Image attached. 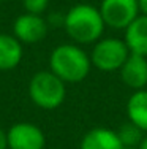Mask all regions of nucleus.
<instances>
[{
    "instance_id": "1",
    "label": "nucleus",
    "mask_w": 147,
    "mask_h": 149,
    "mask_svg": "<svg viewBox=\"0 0 147 149\" xmlns=\"http://www.w3.org/2000/svg\"><path fill=\"white\" fill-rule=\"evenodd\" d=\"M63 27L73 41L79 45H90L101 38L106 24L98 8L87 3H79L66 11Z\"/></svg>"
},
{
    "instance_id": "2",
    "label": "nucleus",
    "mask_w": 147,
    "mask_h": 149,
    "mask_svg": "<svg viewBox=\"0 0 147 149\" xmlns=\"http://www.w3.org/2000/svg\"><path fill=\"white\" fill-rule=\"evenodd\" d=\"M51 72L63 83H79L86 79L90 72V56L78 45L65 43L52 49L49 56Z\"/></svg>"
},
{
    "instance_id": "3",
    "label": "nucleus",
    "mask_w": 147,
    "mask_h": 149,
    "mask_svg": "<svg viewBox=\"0 0 147 149\" xmlns=\"http://www.w3.org/2000/svg\"><path fill=\"white\" fill-rule=\"evenodd\" d=\"M30 100L43 109H55L63 103L66 97L65 83L51 72H38L32 76L29 83Z\"/></svg>"
},
{
    "instance_id": "4",
    "label": "nucleus",
    "mask_w": 147,
    "mask_h": 149,
    "mask_svg": "<svg viewBox=\"0 0 147 149\" xmlns=\"http://www.w3.org/2000/svg\"><path fill=\"white\" fill-rule=\"evenodd\" d=\"M125 40L120 38H100L90 52V62L101 72H117L130 56Z\"/></svg>"
},
{
    "instance_id": "5",
    "label": "nucleus",
    "mask_w": 147,
    "mask_h": 149,
    "mask_svg": "<svg viewBox=\"0 0 147 149\" xmlns=\"http://www.w3.org/2000/svg\"><path fill=\"white\" fill-rule=\"evenodd\" d=\"M98 10L104 24L115 30H125L141 11L138 0H101Z\"/></svg>"
},
{
    "instance_id": "6",
    "label": "nucleus",
    "mask_w": 147,
    "mask_h": 149,
    "mask_svg": "<svg viewBox=\"0 0 147 149\" xmlns=\"http://www.w3.org/2000/svg\"><path fill=\"white\" fill-rule=\"evenodd\" d=\"M8 149H44L46 136L43 130L32 122H17L6 132Z\"/></svg>"
},
{
    "instance_id": "7",
    "label": "nucleus",
    "mask_w": 147,
    "mask_h": 149,
    "mask_svg": "<svg viewBox=\"0 0 147 149\" xmlns=\"http://www.w3.org/2000/svg\"><path fill=\"white\" fill-rule=\"evenodd\" d=\"M13 35L21 43H38L48 35V22L41 15L24 13L13 24Z\"/></svg>"
},
{
    "instance_id": "8",
    "label": "nucleus",
    "mask_w": 147,
    "mask_h": 149,
    "mask_svg": "<svg viewBox=\"0 0 147 149\" xmlns=\"http://www.w3.org/2000/svg\"><path fill=\"white\" fill-rule=\"evenodd\" d=\"M120 78L125 86L133 91L146 89L147 86V57L139 54H130L122 65Z\"/></svg>"
},
{
    "instance_id": "9",
    "label": "nucleus",
    "mask_w": 147,
    "mask_h": 149,
    "mask_svg": "<svg viewBox=\"0 0 147 149\" xmlns=\"http://www.w3.org/2000/svg\"><path fill=\"white\" fill-rule=\"evenodd\" d=\"M79 149H124V144L115 130L95 127L82 136Z\"/></svg>"
},
{
    "instance_id": "10",
    "label": "nucleus",
    "mask_w": 147,
    "mask_h": 149,
    "mask_svg": "<svg viewBox=\"0 0 147 149\" xmlns=\"http://www.w3.org/2000/svg\"><path fill=\"white\" fill-rule=\"evenodd\" d=\"M124 40L131 54L147 57V15H139L125 29Z\"/></svg>"
},
{
    "instance_id": "11",
    "label": "nucleus",
    "mask_w": 147,
    "mask_h": 149,
    "mask_svg": "<svg viewBox=\"0 0 147 149\" xmlns=\"http://www.w3.org/2000/svg\"><path fill=\"white\" fill-rule=\"evenodd\" d=\"M24 56L22 43L8 33H0V70L8 72L16 68Z\"/></svg>"
},
{
    "instance_id": "12",
    "label": "nucleus",
    "mask_w": 147,
    "mask_h": 149,
    "mask_svg": "<svg viewBox=\"0 0 147 149\" xmlns=\"http://www.w3.org/2000/svg\"><path fill=\"white\" fill-rule=\"evenodd\" d=\"M128 120L147 133V89L135 91L127 102Z\"/></svg>"
},
{
    "instance_id": "13",
    "label": "nucleus",
    "mask_w": 147,
    "mask_h": 149,
    "mask_svg": "<svg viewBox=\"0 0 147 149\" xmlns=\"http://www.w3.org/2000/svg\"><path fill=\"white\" fill-rule=\"evenodd\" d=\"M115 132H117V136L120 140V143L124 144V148H138L141 144L142 138L146 136L144 132L130 120L124 122Z\"/></svg>"
},
{
    "instance_id": "14",
    "label": "nucleus",
    "mask_w": 147,
    "mask_h": 149,
    "mask_svg": "<svg viewBox=\"0 0 147 149\" xmlns=\"http://www.w3.org/2000/svg\"><path fill=\"white\" fill-rule=\"evenodd\" d=\"M49 0H22V6L26 13H32V15H43L48 10Z\"/></svg>"
},
{
    "instance_id": "15",
    "label": "nucleus",
    "mask_w": 147,
    "mask_h": 149,
    "mask_svg": "<svg viewBox=\"0 0 147 149\" xmlns=\"http://www.w3.org/2000/svg\"><path fill=\"white\" fill-rule=\"evenodd\" d=\"M0 149H8V138H6V132L0 129Z\"/></svg>"
},
{
    "instance_id": "16",
    "label": "nucleus",
    "mask_w": 147,
    "mask_h": 149,
    "mask_svg": "<svg viewBox=\"0 0 147 149\" xmlns=\"http://www.w3.org/2000/svg\"><path fill=\"white\" fill-rule=\"evenodd\" d=\"M139 3V10H141L142 15H147V0H138Z\"/></svg>"
},
{
    "instance_id": "17",
    "label": "nucleus",
    "mask_w": 147,
    "mask_h": 149,
    "mask_svg": "<svg viewBox=\"0 0 147 149\" xmlns=\"http://www.w3.org/2000/svg\"><path fill=\"white\" fill-rule=\"evenodd\" d=\"M138 149H147V135L142 138V141H141V144L138 146Z\"/></svg>"
}]
</instances>
